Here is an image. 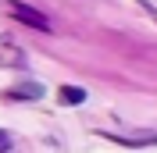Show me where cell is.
<instances>
[{"instance_id": "1", "label": "cell", "mask_w": 157, "mask_h": 153, "mask_svg": "<svg viewBox=\"0 0 157 153\" xmlns=\"http://www.w3.org/2000/svg\"><path fill=\"white\" fill-rule=\"evenodd\" d=\"M11 18H18L21 25H32V29H39V32H47L50 29V21H47V14H39L36 7H29V4H11Z\"/></svg>"}, {"instance_id": "2", "label": "cell", "mask_w": 157, "mask_h": 153, "mask_svg": "<svg viewBox=\"0 0 157 153\" xmlns=\"http://www.w3.org/2000/svg\"><path fill=\"white\" fill-rule=\"evenodd\" d=\"M57 100L61 103H82V100H86V89L82 86H61L57 89Z\"/></svg>"}, {"instance_id": "3", "label": "cell", "mask_w": 157, "mask_h": 153, "mask_svg": "<svg viewBox=\"0 0 157 153\" xmlns=\"http://www.w3.org/2000/svg\"><path fill=\"white\" fill-rule=\"evenodd\" d=\"M39 93H43V89H39L36 82H29V86H18V89H11L7 96H11V100H36Z\"/></svg>"}, {"instance_id": "4", "label": "cell", "mask_w": 157, "mask_h": 153, "mask_svg": "<svg viewBox=\"0 0 157 153\" xmlns=\"http://www.w3.org/2000/svg\"><path fill=\"white\" fill-rule=\"evenodd\" d=\"M7 150H11V135L0 132V153H7Z\"/></svg>"}]
</instances>
